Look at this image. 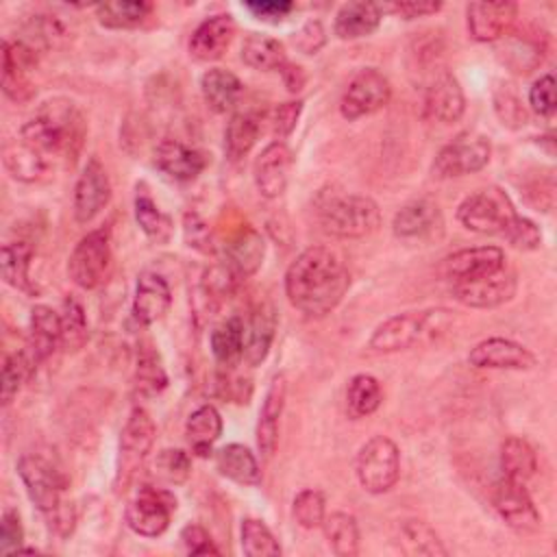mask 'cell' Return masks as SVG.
<instances>
[{"mask_svg": "<svg viewBox=\"0 0 557 557\" xmlns=\"http://www.w3.org/2000/svg\"><path fill=\"white\" fill-rule=\"evenodd\" d=\"M348 287L350 274L344 259L326 246L302 250L285 272L287 300L309 318L331 313L342 302Z\"/></svg>", "mask_w": 557, "mask_h": 557, "instance_id": "1", "label": "cell"}, {"mask_svg": "<svg viewBox=\"0 0 557 557\" xmlns=\"http://www.w3.org/2000/svg\"><path fill=\"white\" fill-rule=\"evenodd\" d=\"M17 474L33 505L44 513L48 524L59 535H70L74 531L76 513L74 505L65 498L67 479L41 455L26 453L17 459Z\"/></svg>", "mask_w": 557, "mask_h": 557, "instance_id": "2", "label": "cell"}, {"mask_svg": "<svg viewBox=\"0 0 557 557\" xmlns=\"http://www.w3.org/2000/svg\"><path fill=\"white\" fill-rule=\"evenodd\" d=\"M85 137V120L81 111L70 100L46 102L35 117H30L22 131L20 139L35 148L41 157L63 154L76 157Z\"/></svg>", "mask_w": 557, "mask_h": 557, "instance_id": "3", "label": "cell"}, {"mask_svg": "<svg viewBox=\"0 0 557 557\" xmlns=\"http://www.w3.org/2000/svg\"><path fill=\"white\" fill-rule=\"evenodd\" d=\"M453 324V311L433 307L420 311H403L383 320L370 335L368 348L376 352L407 350L442 337Z\"/></svg>", "mask_w": 557, "mask_h": 557, "instance_id": "4", "label": "cell"}, {"mask_svg": "<svg viewBox=\"0 0 557 557\" xmlns=\"http://www.w3.org/2000/svg\"><path fill=\"white\" fill-rule=\"evenodd\" d=\"M318 215L322 231L342 239L366 237L374 233L381 224V211L376 202L359 194H342L326 198L320 205Z\"/></svg>", "mask_w": 557, "mask_h": 557, "instance_id": "5", "label": "cell"}, {"mask_svg": "<svg viewBox=\"0 0 557 557\" xmlns=\"http://www.w3.org/2000/svg\"><path fill=\"white\" fill-rule=\"evenodd\" d=\"M355 474L368 494L389 492L400 476L398 446L385 435L370 437L357 453Z\"/></svg>", "mask_w": 557, "mask_h": 557, "instance_id": "6", "label": "cell"}, {"mask_svg": "<svg viewBox=\"0 0 557 557\" xmlns=\"http://www.w3.org/2000/svg\"><path fill=\"white\" fill-rule=\"evenodd\" d=\"M516 215L509 196L498 187H485L466 196L457 207V220L463 228L479 235H503L507 222Z\"/></svg>", "mask_w": 557, "mask_h": 557, "instance_id": "7", "label": "cell"}, {"mask_svg": "<svg viewBox=\"0 0 557 557\" xmlns=\"http://www.w3.org/2000/svg\"><path fill=\"white\" fill-rule=\"evenodd\" d=\"M111 270V235L109 228L89 231L72 250L67 261L70 278L83 289H96Z\"/></svg>", "mask_w": 557, "mask_h": 557, "instance_id": "8", "label": "cell"}, {"mask_svg": "<svg viewBox=\"0 0 557 557\" xmlns=\"http://www.w3.org/2000/svg\"><path fill=\"white\" fill-rule=\"evenodd\" d=\"M176 511V496L165 487L141 485L126 507V524L144 537H159Z\"/></svg>", "mask_w": 557, "mask_h": 557, "instance_id": "9", "label": "cell"}, {"mask_svg": "<svg viewBox=\"0 0 557 557\" xmlns=\"http://www.w3.org/2000/svg\"><path fill=\"white\" fill-rule=\"evenodd\" d=\"M490 154L492 146L485 135L461 133L435 154L431 172L435 178H457L474 174L490 163Z\"/></svg>", "mask_w": 557, "mask_h": 557, "instance_id": "10", "label": "cell"}, {"mask_svg": "<svg viewBox=\"0 0 557 557\" xmlns=\"http://www.w3.org/2000/svg\"><path fill=\"white\" fill-rule=\"evenodd\" d=\"M389 98H392L389 81L379 70L363 67L346 85L339 100V113L342 117L352 122L363 115H372L381 111L389 102Z\"/></svg>", "mask_w": 557, "mask_h": 557, "instance_id": "11", "label": "cell"}, {"mask_svg": "<svg viewBox=\"0 0 557 557\" xmlns=\"http://www.w3.org/2000/svg\"><path fill=\"white\" fill-rule=\"evenodd\" d=\"M516 294V274L507 268H500L498 272L455 281L453 283V296L457 302L470 309H494L505 302H509Z\"/></svg>", "mask_w": 557, "mask_h": 557, "instance_id": "12", "label": "cell"}, {"mask_svg": "<svg viewBox=\"0 0 557 557\" xmlns=\"http://www.w3.org/2000/svg\"><path fill=\"white\" fill-rule=\"evenodd\" d=\"M157 426L150 418V413L141 407H135L126 424L120 433V466H117V481L122 479V485L131 479V474L141 466V461L148 457L152 444H154Z\"/></svg>", "mask_w": 557, "mask_h": 557, "instance_id": "13", "label": "cell"}, {"mask_svg": "<svg viewBox=\"0 0 557 557\" xmlns=\"http://www.w3.org/2000/svg\"><path fill=\"white\" fill-rule=\"evenodd\" d=\"M111 200V183L104 165L89 157L74 185V218L78 224H89Z\"/></svg>", "mask_w": 557, "mask_h": 557, "instance_id": "14", "label": "cell"}, {"mask_svg": "<svg viewBox=\"0 0 557 557\" xmlns=\"http://www.w3.org/2000/svg\"><path fill=\"white\" fill-rule=\"evenodd\" d=\"M492 505L498 516L516 531H535L540 529V511L535 509L524 483L511 481L507 476L498 479L492 490Z\"/></svg>", "mask_w": 557, "mask_h": 557, "instance_id": "15", "label": "cell"}, {"mask_svg": "<svg viewBox=\"0 0 557 557\" xmlns=\"http://www.w3.org/2000/svg\"><path fill=\"white\" fill-rule=\"evenodd\" d=\"M37 63V50L24 41H2V91L13 102H28L35 94L28 72Z\"/></svg>", "mask_w": 557, "mask_h": 557, "instance_id": "16", "label": "cell"}, {"mask_svg": "<svg viewBox=\"0 0 557 557\" xmlns=\"http://www.w3.org/2000/svg\"><path fill=\"white\" fill-rule=\"evenodd\" d=\"M468 361L474 368L487 370H531L535 366V355L513 339L487 337L470 348Z\"/></svg>", "mask_w": 557, "mask_h": 557, "instance_id": "17", "label": "cell"}, {"mask_svg": "<svg viewBox=\"0 0 557 557\" xmlns=\"http://www.w3.org/2000/svg\"><path fill=\"white\" fill-rule=\"evenodd\" d=\"M518 15V4L509 0H476L466 7L468 33L474 41L487 44L500 39Z\"/></svg>", "mask_w": 557, "mask_h": 557, "instance_id": "18", "label": "cell"}, {"mask_svg": "<svg viewBox=\"0 0 557 557\" xmlns=\"http://www.w3.org/2000/svg\"><path fill=\"white\" fill-rule=\"evenodd\" d=\"M152 161L159 172H163L168 178L187 183L194 181L207 165L209 157L200 148L187 146L178 139H163L157 144Z\"/></svg>", "mask_w": 557, "mask_h": 557, "instance_id": "19", "label": "cell"}, {"mask_svg": "<svg viewBox=\"0 0 557 557\" xmlns=\"http://www.w3.org/2000/svg\"><path fill=\"white\" fill-rule=\"evenodd\" d=\"M263 257L265 242L250 224H242L224 244V265L237 281L252 276L261 268Z\"/></svg>", "mask_w": 557, "mask_h": 557, "instance_id": "20", "label": "cell"}, {"mask_svg": "<svg viewBox=\"0 0 557 557\" xmlns=\"http://www.w3.org/2000/svg\"><path fill=\"white\" fill-rule=\"evenodd\" d=\"M463 109H466V98L459 81L448 70H440L431 78L424 91L426 117L442 124H450L463 115Z\"/></svg>", "mask_w": 557, "mask_h": 557, "instance_id": "21", "label": "cell"}, {"mask_svg": "<svg viewBox=\"0 0 557 557\" xmlns=\"http://www.w3.org/2000/svg\"><path fill=\"white\" fill-rule=\"evenodd\" d=\"M289 168H292V152L285 146V141L268 144L252 165V178H255L257 191L263 198H278L287 187Z\"/></svg>", "mask_w": 557, "mask_h": 557, "instance_id": "22", "label": "cell"}, {"mask_svg": "<svg viewBox=\"0 0 557 557\" xmlns=\"http://www.w3.org/2000/svg\"><path fill=\"white\" fill-rule=\"evenodd\" d=\"M442 226V211L437 202L429 198H416L403 205L392 220V231L400 239H429L437 235Z\"/></svg>", "mask_w": 557, "mask_h": 557, "instance_id": "23", "label": "cell"}, {"mask_svg": "<svg viewBox=\"0 0 557 557\" xmlns=\"http://www.w3.org/2000/svg\"><path fill=\"white\" fill-rule=\"evenodd\" d=\"M500 268H505V252L498 246L463 248L442 261V274L453 283L485 276Z\"/></svg>", "mask_w": 557, "mask_h": 557, "instance_id": "24", "label": "cell"}, {"mask_svg": "<svg viewBox=\"0 0 557 557\" xmlns=\"http://www.w3.org/2000/svg\"><path fill=\"white\" fill-rule=\"evenodd\" d=\"M172 305V292L168 281L157 272H141L137 276L133 296V318L141 326L159 322Z\"/></svg>", "mask_w": 557, "mask_h": 557, "instance_id": "25", "label": "cell"}, {"mask_svg": "<svg viewBox=\"0 0 557 557\" xmlns=\"http://www.w3.org/2000/svg\"><path fill=\"white\" fill-rule=\"evenodd\" d=\"M235 37V22L228 13H220L200 22L189 37V57L196 61L220 59Z\"/></svg>", "mask_w": 557, "mask_h": 557, "instance_id": "26", "label": "cell"}, {"mask_svg": "<svg viewBox=\"0 0 557 557\" xmlns=\"http://www.w3.org/2000/svg\"><path fill=\"white\" fill-rule=\"evenodd\" d=\"M285 376L276 374L263 396L261 409H259V420H257V448L259 453L270 459L276 450L278 444V420L283 413V405H285Z\"/></svg>", "mask_w": 557, "mask_h": 557, "instance_id": "27", "label": "cell"}, {"mask_svg": "<svg viewBox=\"0 0 557 557\" xmlns=\"http://www.w3.org/2000/svg\"><path fill=\"white\" fill-rule=\"evenodd\" d=\"M383 17V9L376 2H346L337 9L333 30L339 39H361L372 35Z\"/></svg>", "mask_w": 557, "mask_h": 557, "instance_id": "28", "label": "cell"}, {"mask_svg": "<svg viewBox=\"0 0 557 557\" xmlns=\"http://www.w3.org/2000/svg\"><path fill=\"white\" fill-rule=\"evenodd\" d=\"M57 346H61V318L54 309L46 305H37L30 311V333H28V346L35 363H41L48 359Z\"/></svg>", "mask_w": 557, "mask_h": 557, "instance_id": "29", "label": "cell"}, {"mask_svg": "<svg viewBox=\"0 0 557 557\" xmlns=\"http://www.w3.org/2000/svg\"><path fill=\"white\" fill-rule=\"evenodd\" d=\"M200 91L213 113L233 111L242 98V81L224 67H211L200 76Z\"/></svg>", "mask_w": 557, "mask_h": 557, "instance_id": "30", "label": "cell"}, {"mask_svg": "<svg viewBox=\"0 0 557 557\" xmlns=\"http://www.w3.org/2000/svg\"><path fill=\"white\" fill-rule=\"evenodd\" d=\"M276 331V311L270 302H261L252 315L250 324L246 329V342H244V361L248 366H259L274 342Z\"/></svg>", "mask_w": 557, "mask_h": 557, "instance_id": "31", "label": "cell"}, {"mask_svg": "<svg viewBox=\"0 0 557 557\" xmlns=\"http://www.w3.org/2000/svg\"><path fill=\"white\" fill-rule=\"evenodd\" d=\"M185 435L191 453L198 457H209L213 444L222 435V416L213 405H200L194 409L185 422Z\"/></svg>", "mask_w": 557, "mask_h": 557, "instance_id": "32", "label": "cell"}, {"mask_svg": "<svg viewBox=\"0 0 557 557\" xmlns=\"http://www.w3.org/2000/svg\"><path fill=\"white\" fill-rule=\"evenodd\" d=\"M215 468L222 476L239 483V485H259L261 468L244 444H226L215 453Z\"/></svg>", "mask_w": 557, "mask_h": 557, "instance_id": "33", "label": "cell"}, {"mask_svg": "<svg viewBox=\"0 0 557 557\" xmlns=\"http://www.w3.org/2000/svg\"><path fill=\"white\" fill-rule=\"evenodd\" d=\"M244 342H246V326L239 315H231L222 320L209 335V344L215 361L226 368L244 359Z\"/></svg>", "mask_w": 557, "mask_h": 557, "instance_id": "34", "label": "cell"}, {"mask_svg": "<svg viewBox=\"0 0 557 557\" xmlns=\"http://www.w3.org/2000/svg\"><path fill=\"white\" fill-rule=\"evenodd\" d=\"M500 470H503V476L518 483H527L537 472L535 448L524 437H518V435L507 437L500 444Z\"/></svg>", "mask_w": 557, "mask_h": 557, "instance_id": "35", "label": "cell"}, {"mask_svg": "<svg viewBox=\"0 0 557 557\" xmlns=\"http://www.w3.org/2000/svg\"><path fill=\"white\" fill-rule=\"evenodd\" d=\"M152 11V4L146 0H113L96 7L98 24L113 30H126L141 26Z\"/></svg>", "mask_w": 557, "mask_h": 557, "instance_id": "36", "label": "cell"}, {"mask_svg": "<svg viewBox=\"0 0 557 557\" xmlns=\"http://www.w3.org/2000/svg\"><path fill=\"white\" fill-rule=\"evenodd\" d=\"M242 61L261 72H272L278 70L287 63L285 59V48L278 39L261 35V33H250L242 46Z\"/></svg>", "mask_w": 557, "mask_h": 557, "instance_id": "37", "label": "cell"}, {"mask_svg": "<svg viewBox=\"0 0 557 557\" xmlns=\"http://www.w3.org/2000/svg\"><path fill=\"white\" fill-rule=\"evenodd\" d=\"M259 120L248 111L233 113L224 128V152L231 161L244 159L259 139Z\"/></svg>", "mask_w": 557, "mask_h": 557, "instance_id": "38", "label": "cell"}, {"mask_svg": "<svg viewBox=\"0 0 557 557\" xmlns=\"http://www.w3.org/2000/svg\"><path fill=\"white\" fill-rule=\"evenodd\" d=\"M30 259H33V248L28 242H9L2 246V278L7 285L26 292V294H35V287L30 283L28 276V268H30Z\"/></svg>", "mask_w": 557, "mask_h": 557, "instance_id": "39", "label": "cell"}, {"mask_svg": "<svg viewBox=\"0 0 557 557\" xmlns=\"http://www.w3.org/2000/svg\"><path fill=\"white\" fill-rule=\"evenodd\" d=\"M2 161L7 172L17 181H37L46 170V157H41L35 148L24 144L22 139L7 141L2 148Z\"/></svg>", "mask_w": 557, "mask_h": 557, "instance_id": "40", "label": "cell"}, {"mask_svg": "<svg viewBox=\"0 0 557 557\" xmlns=\"http://www.w3.org/2000/svg\"><path fill=\"white\" fill-rule=\"evenodd\" d=\"M324 537L331 550L339 557H355L359 553V527L355 516L335 511L324 518Z\"/></svg>", "mask_w": 557, "mask_h": 557, "instance_id": "41", "label": "cell"}, {"mask_svg": "<svg viewBox=\"0 0 557 557\" xmlns=\"http://www.w3.org/2000/svg\"><path fill=\"white\" fill-rule=\"evenodd\" d=\"M383 400L381 383L372 374H355L346 387V409L352 418H366L379 409Z\"/></svg>", "mask_w": 557, "mask_h": 557, "instance_id": "42", "label": "cell"}, {"mask_svg": "<svg viewBox=\"0 0 557 557\" xmlns=\"http://www.w3.org/2000/svg\"><path fill=\"white\" fill-rule=\"evenodd\" d=\"M400 542L405 553L409 555H426V557H446L448 550L435 535V531L422 520H405L400 522Z\"/></svg>", "mask_w": 557, "mask_h": 557, "instance_id": "43", "label": "cell"}, {"mask_svg": "<svg viewBox=\"0 0 557 557\" xmlns=\"http://www.w3.org/2000/svg\"><path fill=\"white\" fill-rule=\"evenodd\" d=\"M37 363L33 361L28 350H17L11 352L4 363H2V379H0V403L7 407L17 392L22 389V385L28 381L33 368Z\"/></svg>", "mask_w": 557, "mask_h": 557, "instance_id": "44", "label": "cell"}, {"mask_svg": "<svg viewBox=\"0 0 557 557\" xmlns=\"http://www.w3.org/2000/svg\"><path fill=\"white\" fill-rule=\"evenodd\" d=\"M239 537H242V550L248 557H278L281 555L278 540L268 529V524L257 518L242 520Z\"/></svg>", "mask_w": 557, "mask_h": 557, "instance_id": "45", "label": "cell"}, {"mask_svg": "<svg viewBox=\"0 0 557 557\" xmlns=\"http://www.w3.org/2000/svg\"><path fill=\"white\" fill-rule=\"evenodd\" d=\"M61 348L67 352H76L87 342V318L85 309L76 298H65L61 307Z\"/></svg>", "mask_w": 557, "mask_h": 557, "instance_id": "46", "label": "cell"}, {"mask_svg": "<svg viewBox=\"0 0 557 557\" xmlns=\"http://www.w3.org/2000/svg\"><path fill=\"white\" fill-rule=\"evenodd\" d=\"M135 220L139 228L157 244H165L172 237V220L165 215L150 196L139 194L135 198Z\"/></svg>", "mask_w": 557, "mask_h": 557, "instance_id": "47", "label": "cell"}, {"mask_svg": "<svg viewBox=\"0 0 557 557\" xmlns=\"http://www.w3.org/2000/svg\"><path fill=\"white\" fill-rule=\"evenodd\" d=\"M152 472L170 485H183L191 474V457L183 448H163L154 457Z\"/></svg>", "mask_w": 557, "mask_h": 557, "instance_id": "48", "label": "cell"}, {"mask_svg": "<svg viewBox=\"0 0 557 557\" xmlns=\"http://www.w3.org/2000/svg\"><path fill=\"white\" fill-rule=\"evenodd\" d=\"M135 385L141 394H159L168 385V374L161 366V359L154 350H141L135 368Z\"/></svg>", "mask_w": 557, "mask_h": 557, "instance_id": "49", "label": "cell"}, {"mask_svg": "<svg viewBox=\"0 0 557 557\" xmlns=\"http://www.w3.org/2000/svg\"><path fill=\"white\" fill-rule=\"evenodd\" d=\"M324 496L322 492L309 487V490H302L294 496V503H292V513L296 518V522L305 529H315V527H322L324 518H326V507H324Z\"/></svg>", "mask_w": 557, "mask_h": 557, "instance_id": "50", "label": "cell"}, {"mask_svg": "<svg viewBox=\"0 0 557 557\" xmlns=\"http://www.w3.org/2000/svg\"><path fill=\"white\" fill-rule=\"evenodd\" d=\"M503 237L518 250H535L542 244V233L535 226V222H531L529 218H522L518 213L507 222Z\"/></svg>", "mask_w": 557, "mask_h": 557, "instance_id": "51", "label": "cell"}, {"mask_svg": "<svg viewBox=\"0 0 557 557\" xmlns=\"http://www.w3.org/2000/svg\"><path fill=\"white\" fill-rule=\"evenodd\" d=\"M22 542H24L22 518H20L17 509L7 507L0 518V553H4V555L17 553V550H22Z\"/></svg>", "mask_w": 557, "mask_h": 557, "instance_id": "52", "label": "cell"}, {"mask_svg": "<svg viewBox=\"0 0 557 557\" xmlns=\"http://www.w3.org/2000/svg\"><path fill=\"white\" fill-rule=\"evenodd\" d=\"M300 111H302L300 100H289V102H281L274 107V111L270 115V126H272V135L276 137V141H283L287 135H292V131L298 124Z\"/></svg>", "mask_w": 557, "mask_h": 557, "instance_id": "53", "label": "cell"}, {"mask_svg": "<svg viewBox=\"0 0 557 557\" xmlns=\"http://www.w3.org/2000/svg\"><path fill=\"white\" fill-rule=\"evenodd\" d=\"M529 104L542 117H550L555 113V78H553V74H544L531 85Z\"/></svg>", "mask_w": 557, "mask_h": 557, "instance_id": "54", "label": "cell"}, {"mask_svg": "<svg viewBox=\"0 0 557 557\" xmlns=\"http://www.w3.org/2000/svg\"><path fill=\"white\" fill-rule=\"evenodd\" d=\"M183 231H185L187 246H191V248H196L200 252H213L211 231H209V226L202 222V218L198 213H185Z\"/></svg>", "mask_w": 557, "mask_h": 557, "instance_id": "55", "label": "cell"}, {"mask_svg": "<svg viewBox=\"0 0 557 557\" xmlns=\"http://www.w3.org/2000/svg\"><path fill=\"white\" fill-rule=\"evenodd\" d=\"M181 542L189 555H220L215 544L211 542V535L200 524H187L181 531Z\"/></svg>", "mask_w": 557, "mask_h": 557, "instance_id": "56", "label": "cell"}, {"mask_svg": "<svg viewBox=\"0 0 557 557\" xmlns=\"http://www.w3.org/2000/svg\"><path fill=\"white\" fill-rule=\"evenodd\" d=\"M246 9L261 22L278 24L294 11V2H287V0H257V2H246Z\"/></svg>", "mask_w": 557, "mask_h": 557, "instance_id": "57", "label": "cell"}, {"mask_svg": "<svg viewBox=\"0 0 557 557\" xmlns=\"http://www.w3.org/2000/svg\"><path fill=\"white\" fill-rule=\"evenodd\" d=\"M326 41V35H324V28H322V22L320 20H309L302 24V28L294 35V44L300 52L305 54H315Z\"/></svg>", "mask_w": 557, "mask_h": 557, "instance_id": "58", "label": "cell"}, {"mask_svg": "<svg viewBox=\"0 0 557 557\" xmlns=\"http://www.w3.org/2000/svg\"><path fill=\"white\" fill-rule=\"evenodd\" d=\"M383 11H392L394 15L403 20H416V17H426L433 15L442 9V2H431V0H409V2H389L381 4Z\"/></svg>", "mask_w": 557, "mask_h": 557, "instance_id": "59", "label": "cell"}, {"mask_svg": "<svg viewBox=\"0 0 557 557\" xmlns=\"http://www.w3.org/2000/svg\"><path fill=\"white\" fill-rule=\"evenodd\" d=\"M496 113L500 115L503 124H511V126H518V124H524L527 115H524V109L518 100V96L505 87V91H498L496 98Z\"/></svg>", "mask_w": 557, "mask_h": 557, "instance_id": "60", "label": "cell"}, {"mask_svg": "<svg viewBox=\"0 0 557 557\" xmlns=\"http://www.w3.org/2000/svg\"><path fill=\"white\" fill-rule=\"evenodd\" d=\"M281 74H283V81H285V85H287L289 91H298V89L302 87V83H305V74H302V70H300L298 65L285 63V65L281 67Z\"/></svg>", "mask_w": 557, "mask_h": 557, "instance_id": "61", "label": "cell"}]
</instances>
